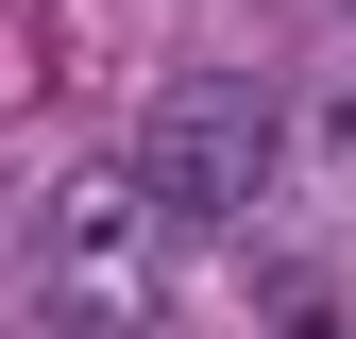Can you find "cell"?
Here are the masks:
<instances>
[{
  "mask_svg": "<svg viewBox=\"0 0 356 339\" xmlns=\"http://www.w3.org/2000/svg\"><path fill=\"white\" fill-rule=\"evenodd\" d=\"M272 153H289V102H272L254 68H187V85L136 119V187L170 204V221H238V204L272 187Z\"/></svg>",
  "mask_w": 356,
  "mask_h": 339,
  "instance_id": "cell-2",
  "label": "cell"
},
{
  "mask_svg": "<svg viewBox=\"0 0 356 339\" xmlns=\"http://www.w3.org/2000/svg\"><path fill=\"white\" fill-rule=\"evenodd\" d=\"M289 339H339V322H323V306H305V288H289Z\"/></svg>",
  "mask_w": 356,
  "mask_h": 339,
  "instance_id": "cell-3",
  "label": "cell"
},
{
  "mask_svg": "<svg viewBox=\"0 0 356 339\" xmlns=\"http://www.w3.org/2000/svg\"><path fill=\"white\" fill-rule=\"evenodd\" d=\"M34 322L51 339H153L170 322V204L136 170H68L34 204Z\"/></svg>",
  "mask_w": 356,
  "mask_h": 339,
  "instance_id": "cell-1",
  "label": "cell"
}]
</instances>
